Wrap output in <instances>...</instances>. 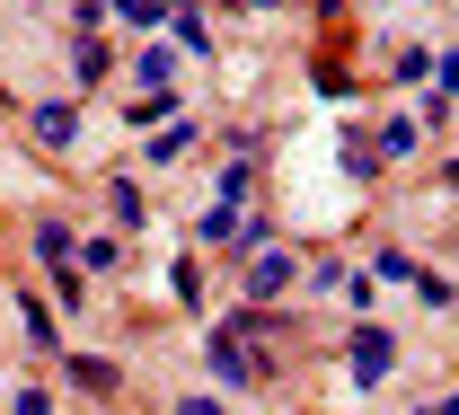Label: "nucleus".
Here are the masks:
<instances>
[{
  "instance_id": "nucleus-1",
  "label": "nucleus",
  "mask_w": 459,
  "mask_h": 415,
  "mask_svg": "<svg viewBox=\"0 0 459 415\" xmlns=\"http://www.w3.org/2000/svg\"><path fill=\"white\" fill-rule=\"evenodd\" d=\"M291 283V256L283 247H247V300H274Z\"/></svg>"
},
{
  "instance_id": "nucleus-2",
  "label": "nucleus",
  "mask_w": 459,
  "mask_h": 415,
  "mask_svg": "<svg viewBox=\"0 0 459 415\" xmlns=\"http://www.w3.org/2000/svg\"><path fill=\"white\" fill-rule=\"evenodd\" d=\"M389 362H398V345H389L380 327H362V336H353V380H389Z\"/></svg>"
},
{
  "instance_id": "nucleus-3",
  "label": "nucleus",
  "mask_w": 459,
  "mask_h": 415,
  "mask_svg": "<svg viewBox=\"0 0 459 415\" xmlns=\"http://www.w3.org/2000/svg\"><path fill=\"white\" fill-rule=\"evenodd\" d=\"M71 133H80L71 107H36V142H45V151H71Z\"/></svg>"
},
{
  "instance_id": "nucleus-4",
  "label": "nucleus",
  "mask_w": 459,
  "mask_h": 415,
  "mask_svg": "<svg viewBox=\"0 0 459 415\" xmlns=\"http://www.w3.org/2000/svg\"><path fill=\"white\" fill-rule=\"evenodd\" d=\"M71 380H80L89 398H115V389H124V380H115V362H98V354H80V362H71Z\"/></svg>"
},
{
  "instance_id": "nucleus-5",
  "label": "nucleus",
  "mask_w": 459,
  "mask_h": 415,
  "mask_svg": "<svg viewBox=\"0 0 459 415\" xmlns=\"http://www.w3.org/2000/svg\"><path fill=\"white\" fill-rule=\"evenodd\" d=\"M18 318H27V345H62L54 318H45V300H18Z\"/></svg>"
},
{
  "instance_id": "nucleus-6",
  "label": "nucleus",
  "mask_w": 459,
  "mask_h": 415,
  "mask_svg": "<svg viewBox=\"0 0 459 415\" xmlns=\"http://www.w3.org/2000/svg\"><path fill=\"white\" fill-rule=\"evenodd\" d=\"M133 62H142V80L160 89V80H169V62H177V54H169V45H142V54H133Z\"/></svg>"
},
{
  "instance_id": "nucleus-7",
  "label": "nucleus",
  "mask_w": 459,
  "mask_h": 415,
  "mask_svg": "<svg viewBox=\"0 0 459 415\" xmlns=\"http://www.w3.org/2000/svg\"><path fill=\"white\" fill-rule=\"evenodd\" d=\"M9 407H18V415H54V398H45V389H18Z\"/></svg>"
},
{
  "instance_id": "nucleus-8",
  "label": "nucleus",
  "mask_w": 459,
  "mask_h": 415,
  "mask_svg": "<svg viewBox=\"0 0 459 415\" xmlns=\"http://www.w3.org/2000/svg\"><path fill=\"white\" fill-rule=\"evenodd\" d=\"M177 415H221V407H212V398H186V407H177Z\"/></svg>"
},
{
  "instance_id": "nucleus-9",
  "label": "nucleus",
  "mask_w": 459,
  "mask_h": 415,
  "mask_svg": "<svg viewBox=\"0 0 459 415\" xmlns=\"http://www.w3.org/2000/svg\"><path fill=\"white\" fill-rule=\"evenodd\" d=\"M433 415H459V389H451V398H442V407H433Z\"/></svg>"
}]
</instances>
